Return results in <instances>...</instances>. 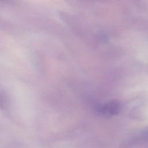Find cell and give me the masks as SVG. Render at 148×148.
Segmentation results:
<instances>
[{"mask_svg": "<svg viewBox=\"0 0 148 148\" xmlns=\"http://www.w3.org/2000/svg\"><path fill=\"white\" fill-rule=\"evenodd\" d=\"M120 110V104L116 100H112L100 105L97 112L103 117H110L117 114Z\"/></svg>", "mask_w": 148, "mask_h": 148, "instance_id": "obj_1", "label": "cell"}, {"mask_svg": "<svg viewBox=\"0 0 148 148\" xmlns=\"http://www.w3.org/2000/svg\"><path fill=\"white\" fill-rule=\"evenodd\" d=\"M139 137L143 140L148 142V126L145 128L140 133Z\"/></svg>", "mask_w": 148, "mask_h": 148, "instance_id": "obj_2", "label": "cell"}]
</instances>
